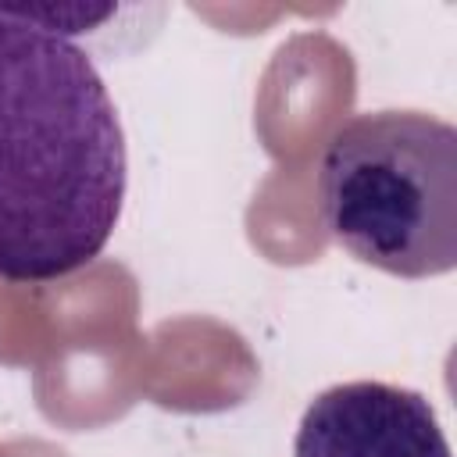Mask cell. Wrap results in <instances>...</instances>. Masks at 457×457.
I'll return each mask as SVG.
<instances>
[{
  "instance_id": "1",
  "label": "cell",
  "mask_w": 457,
  "mask_h": 457,
  "mask_svg": "<svg viewBox=\"0 0 457 457\" xmlns=\"http://www.w3.org/2000/svg\"><path fill=\"white\" fill-rule=\"evenodd\" d=\"M121 200L125 136L89 54L0 7V282L96 261Z\"/></svg>"
},
{
  "instance_id": "2",
  "label": "cell",
  "mask_w": 457,
  "mask_h": 457,
  "mask_svg": "<svg viewBox=\"0 0 457 457\" xmlns=\"http://www.w3.org/2000/svg\"><path fill=\"white\" fill-rule=\"evenodd\" d=\"M321 218L357 261L396 278L457 264V129L425 111H364L318 171Z\"/></svg>"
},
{
  "instance_id": "3",
  "label": "cell",
  "mask_w": 457,
  "mask_h": 457,
  "mask_svg": "<svg viewBox=\"0 0 457 457\" xmlns=\"http://www.w3.org/2000/svg\"><path fill=\"white\" fill-rule=\"evenodd\" d=\"M293 457H453L432 403L389 382H343L311 400Z\"/></svg>"
}]
</instances>
